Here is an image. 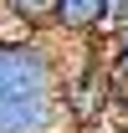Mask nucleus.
<instances>
[{
  "mask_svg": "<svg viewBox=\"0 0 128 133\" xmlns=\"http://www.w3.org/2000/svg\"><path fill=\"white\" fill-rule=\"evenodd\" d=\"M62 92H67V56L46 36H36V41H0V102L62 97Z\"/></svg>",
  "mask_w": 128,
  "mask_h": 133,
  "instance_id": "nucleus-1",
  "label": "nucleus"
},
{
  "mask_svg": "<svg viewBox=\"0 0 128 133\" xmlns=\"http://www.w3.org/2000/svg\"><path fill=\"white\" fill-rule=\"evenodd\" d=\"M0 133H77L67 97H26L0 102Z\"/></svg>",
  "mask_w": 128,
  "mask_h": 133,
  "instance_id": "nucleus-2",
  "label": "nucleus"
},
{
  "mask_svg": "<svg viewBox=\"0 0 128 133\" xmlns=\"http://www.w3.org/2000/svg\"><path fill=\"white\" fill-rule=\"evenodd\" d=\"M103 62H108L113 87L128 92V26H113V31H108V51H103Z\"/></svg>",
  "mask_w": 128,
  "mask_h": 133,
  "instance_id": "nucleus-4",
  "label": "nucleus"
},
{
  "mask_svg": "<svg viewBox=\"0 0 128 133\" xmlns=\"http://www.w3.org/2000/svg\"><path fill=\"white\" fill-rule=\"evenodd\" d=\"M10 16H21L26 26H36L41 36H51V16H56V0H0Z\"/></svg>",
  "mask_w": 128,
  "mask_h": 133,
  "instance_id": "nucleus-5",
  "label": "nucleus"
},
{
  "mask_svg": "<svg viewBox=\"0 0 128 133\" xmlns=\"http://www.w3.org/2000/svg\"><path fill=\"white\" fill-rule=\"evenodd\" d=\"M108 118H113V128H118V133H128V92H113Z\"/></svg>",
  "mask_w": 128,
  "mask_h": 133,
  "instance_id": "nucleus-7",
  "label": "nucleus"
},
{
  "mask_svg": "<svg viewBox=\"0 0 128 133\" xmlns=\"http://www.w3.org/2000/svg\"><path fill=\"white\" fill-rule=\"evenodd\" d=\"M113 31V0H56L51 36H97Z\"/></svg>",
  "mask_w": 128,
  "mask_h": 133,
  "instance_id": "nucleus-3",
  "label": "nucleus"
},
{
  "mask_svg": "<svg viewBox=\"0 0 128 133\" xmlns=\"http://www.w3.org/2000/svg\"><path fill=\"white\" fill-rule=\"evenodd\" d=\"M36 26H26V21L21 16H10V10H5V5H0V41H36Z\"/></svg>",
  "mask_w": 128,
  "mask_h": 133,
  "instance_id": "nucleus-6",
  "label": "nucleus"
}]
</instances>
